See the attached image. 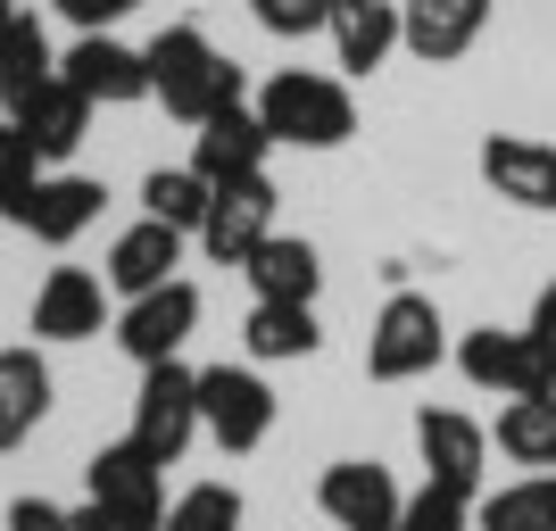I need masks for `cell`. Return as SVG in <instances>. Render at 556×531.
I'll list each match as a JSON object with an SVG mask.
<instances>
[{"mask_svg":"<svg viewBox=\"0 0 556 531\" xmlns=\"http://www.w3.org/2000/svg\"><path fill=\"white\" fill-rule=\"evenodd\" d=\"M17 125L34 134V150H42V159H75V150H84V134H92V100L75 92L67 75H50L42 92L17 109Z\"/></svg>","mask_w":556,"mask_h":531,"instance_id":"cell-23","label":"cell"},{"mask_svg":"<svg viewBox=\"0 0 556 531\" xmlns=\"http://www.w3.org/2000/svg\"><path fill=\"white\" fill-rule=\"evenodd\" d=\"M59 75H67L92 109H134V100H150V50L116 42V34H75Z\"/></svg>","mask_w":556,"mask_h":531,"instance_id":"cell-12","label":"cell"},{"mask_svg":"<svg viewBox=\"0 0 556 531\" xmlns=\"http://www.w3.org/2000/svg\"><path fill=\"white\" fill-rule=\"evenodd\" d=\"M50 75H59V50H50L42 17H34V9H17V17L0 25V109L17 116L25 100L50 84Z\"/></svg>","mask_w":556,"mask_h":531,"instance_id":"cell-22","label":"cell"},{"mask_svg":"<svg viewBox=\"0 0 556 531\" xmlns=\"http://www.w3.org/2000/svg\"><path fill=\"white\" fill-rule=\"evenodd\" d=\"M9 531H116L109 515L84 498V507H50V498H17L9 507Z\"/></svg>","mask_w":556,"mask_h":531,"instance_id":"cell-31","label":"cell"},{"mask_svg":"<svg viewBox=\"0 0 556 531\" xmlns=\"http://www.w3.org/2000/svg\"><path fill=\"white\" fill-rule=\"evenodd\" d=\"M332 59L349 75H374L399 50V0H332Z\"/></svg>","mask_w":556,"mask_h":531,"instance_id":"cell-21","label":"cell"},{"mask_svg":"<svg viewBox=\"0 0 556 531\" xmlns=\"http://www.w3.org/2000/svg\"><path fill=\"white\" fill-rule=\"evenodd\" d=\"M134 448H150L159 465H184V448L200 440V374L184 357L166 366H141V391H134Z\"/></svg>","mask_w":556,"mask_h":531,"instance_id":"cell-6","label":"cell"},{"mask_svg":"<svg viewBox=\"0 0 556 531\" xmlns=\"http://www.w3.org/2000/svg\"><path fill=\"white\" fill-rule=\"evenodd\" d=\"M441 357H448L441 307L424 300V291H391L382 316H374V332H366V374L374 382H416V374H432Z\"/></svg>","mask_w":556,"mask_h":531,"instance_id":"cell-5","label":"cell"},{"mask_svg":"<svg viewBox=\"0 0 556 531\" xmlns=\"http://www.w3.org/2000/svg\"><path fill=\"white\" fill-rule=\"evenodd\" d=\"M50 416V366L34 349H0V448H17Z\"/></svg>","mask_w":556,"mask_h":531,"instance_id":"cell-24","label":"cell"},{"mask_svg":"<svg viewBox=\"0 0 556 531\" xmlns=\"http://www.w3.org/2000/svg\"><path fill=\"white\" fill-rule=\"evenodd\" d=\"M84 498L109 515L116 531H166V465L134 440H109L92 465H84Z\"/></svg>","mask_w":556,"mask_h":531,"instance_id":"cell-4","label":"cell"},{"mask_svg":"<svg viewBox=\"0 0 556 531\" xmlns=\"http://www.w3.org/2000/svg\"><path fill=\"white\" fill-rule=\"evenodd\" d=\"M266 150H275V134H266L257 100H232V109H216L208 125H200L191 166H200L208 184H232V175H257V166H266Z\"/></svg>","mask_w":556,"mask_h":531,"instance_id":"cell-16","label":"cell"},{"mask_svg":"<svg viewBox=\"0 0 556 531\" xmlns=\"http://www.w3.org/2000/svg\"><path fill=\"white\" fill-rule=\"evenodd\" d=\"M316 507L332 515V531H399V507H407V490L391 482V465H374V457H341V465H325V482H316Z\"/></svg>","mask_w":556,"mask_h":531,"instance_id":"cell-11","label":"cell"},{"mask_svg":"<svg viewBox=\"0 0 556 531\" xmlns=\"http://www.w3.org/2000/svg\"><path fill=\"white\" fill-rule=\"evenodd\" d=\"M473 531H556V473H523L473 498Z\"/></svg>","mask_w":556,"mask_h":531,"instance_id":"cell-25","label":"cell"},{"mask_svg":"<svg viewBox=\"0 0 556 531\" xmlns=\"http://www.w3.org/2000/svg\"><path fill=\"white\" fill-rule=\"evenodd\" d=\"M257 25L275 34V42H307V34H325L332 25V0H250Z\"/></svg>","mask_w":556,"mask_h":531,"instance_id":"cell-32","label":"cell"},{"mask_svg":"<svg viewBox=\"0 0 556 531\" xmlns=\"http://www.w3.org/2000/svg\"><path fill=\"white\" fill-rule=\"evenodd\" d=\"M34 184H42V150L17 116H0V216H17L34 200Z\"/></svg>","mask_w":556,"mask_h":531,"instance_id":"cell-28","label":"cell"},{"mask_svg":"<svg viewBox=\"0 0 556 531\" xmlns=\"http://www.w3.org/2000/svg\"><path fill=\"white\" fill-rule=\"evenodd\" d=\"M482 184L523 216H556V141L540 134H490L482 141Z\"/></svg>","mask_w":556,"mask_h":531,"instance_id":"cell-13","label":"cell"},{"mask_svg":"<svg viewBox=\"0 0 556 531\" xmlns=\"http://www.w3.org/2000/svg\"><path fill=\"white\" fill-rule=\"evenodd\" d=\"M241 349L257 366H291V357H316L325 349V324H316V300H257L250 324H241Z\"/></svg>","mask_w":556,"mask_h":531,"instance_id":"cell-20","label":"cell"},{"mask_svg":"<svg viewBox=\"0 0 556 531\" xmlns=\"http://www.w3.org/2000/svg\"><path fill=\"white\" fill-rule=\"evenodd\" d=\"M9 9H17V0H9Z\"/></svg>","mask_w":556,"mask_h":531,"instance_id":"cell-36","label":"cell"},{"mask_svg":"<svg viewBox=\"0 0 556 531\" xmlns=\"http://www.w3.org/2000/svg\"><path fill=\"white\" fill-rule=\"evenodd\" d=\"M166 531H241V490L232 482H191L175 507H166Z\"/></svg>","mask_w":556,"mask_h":531,"instance_id":"cell-29","label":"cell"},{"mask_svg":"<svg viewBox=\"0 0 556 531\" xmlns=\"http://www.w3.org/2000/svg\"><path fill=\"white\" fill-rule=\"evenodd\" d=\"M490 0H399V50H416L424 67H448L482 42Z\"/></svg>","mask_w":556,"mask_h":531,"instance_id":"cell-14","label":"cell"},{"mask_svg":"<svg viewBox=\"0 0 556 531\" xmlns=\"http://www.w3.org/2000/svg\"><path fill=\"white\" fill-rule=\"evenodd\" d=\"M100 208H109V191H100L92 175H42V184H34V200H25L9 225H25L34 241H50V250H67L75 232L100 225Z\"/></svg>","mask_w":556,"mask_h":531,"instance_id":"cell-17","label":"cell"},{"mask_svg":"<svg viewBox=\"0 0 556 531\" xmlns=\"http://www.w3.org/2000/svg\"><path fill=\"white\" fill-rule=\"evenodd\" d=\"M399 531H473V498H457V490L424 482L407 507H399Z\"/></svg>","mask_w":556,"mask_h":531,"instance_id":"cell-30","label":"cell"},{"mask_svg":"<svg viewBox=\"0 0 556 531\" xmlns=\"http://www.w3.org/2000/svg\"><path fill=\"white\" fill-rule=\"evenodd\" d=\"M50 9H59V17H67L75 34H109L116 17H134L141 0H50Z\"/></svg>","mask_w":556,"mask_h":531,"instance_id":"cell-33","label":"cell"},{"mask_svg":"<svg viewBox=\"0 0 556 531\" xmlns=\"http://www.w3.org/2000/svg\"><path fill=\"white\" fill-rule=\"evenodd\" d=\"M200 432L225 457H250L257 440L275 432V391L250 366H200Z\"/></svg>","mask_w":556,"mask_h":531,"instance_id":"cell-7","label":"cell"},{"mask_svg":"<svg viewBox=\"0 0 556 531\" xmlns=\"http://www.w3.org/2000/svg\"><path fill=\"white\" fill-rule=\"evenodd\" d=\"M275 208H282V191L266 184V166H257V175L216 184V191H208V216H200V250H208L216 266H241V257L275 232Z\"/></svg>","mask_w":556,"mask_h":531,"instance_id":"cell-8","label":"cell"},{"mask_svg":"<svg viewBox=\"0 0 556 531\" xmlns=\"http://www.w3.org/2000/svg\"><path fill=\"white\" fill-rule=\"evenodd\" d=\"M257 116H266L275 150H341V141L357 134V100H349V84L307 75V67H282L275 84L257 92Z\"/></svg>","mask_w":556,"mask_h":531,"instance_id":"cell-2","label":"cell"},{"mask_svg":"<svg viewBox=\"0 0 556 531\" xmlns=\"http://www.w3.org/2000/svg\"><path fill=\"white\" fill-rule=\"evenodd\" d=\"M490 440H498V457L532 465V473H556V399H507Z\"/></svg>","mask_w":556,"mask_h":531,"instance_id":"cell-26","label":"cell"},{"mask_svg":"<svg viewBox=\"0 0 556 531\" xmlns=\"http://www.w3.org/2000/svg\"><path fill=\"white\" fill-rule=\"evenodd\" d=\"M532 324H540V332H548V341H556V282H548V291H540V307H532Z\"/></svg>","mask_w":556,"mask_h":531,"instance_id":"cell-34","label":"cell"},{"mask_svg":"<svg viewBox=\"0 0 556 531\" xmlns=\"http://www.w3.org/2000/svg\"><path fill=\"white\" fill-rule=\"evenodd\" d=\"M416 448H424V482L457 490V498H482L490 482V432L457 407H424L416 416Z\"/></svg>","mask_w":556,"mask_h":531,"instance_id":"cell-10","label":"cell"},{"mask_svg":"<svg viewBox=\"0 0 556 531\" xmlns=\"http://www.w3.org/2000/svg\"><path fill=\"white\" fill-rule=\"evenodd\" d=\"M9 17H17V9H9V0H0V25H9Z\"/></svg>","mask_w":556,"mask_h":531,"instance_id":"cell-35","label":"cell"},{"mask_svg":"<svg viewBox=\"0 0 556 531\" xmlns=\"http://www.w3.org/2000/svg\"><path fill=\"white\" fill-rule=\"evenodd\" d=\"M208 191L216 184L200 166H150V175H141V216H159V225H175V232H200Z\"/></svg>","mask_w":556,"mask_h":531,"instance_id":"cell-27","label":"cell"},{"mask_svg":"<svg viewBox=\"0 0 556 531\" xmlns=\"http://www.w3.org/2000/svg\"><path fill=\"white\" fill-rule=\"evenodd\" d=\"M150 100H166V116H184V125H208L216 109L250 100V75L232 67L200 25H166L150 42Z\"/></svg>","mask_w":556,"mask_h":531,"instance_id":"cell-1","label":"cell"},{"mask_svg":"<svg viewBox=\"0 0 556 531\" xmlns=\"http://www.w3.org/2000/svg\"><path fill=\"white\" fill-rule=\"evenodd\" d=\"M109 324V282L84 275V266H50L42 291H34V332L42 341H92Z\"/></svg>","mask_w":556,"mask_h":531,"instance_id":"cell-18","label":"cell"},{"mask_svg":"<svg viewBox=\"0 0 556 531\" xmlns=\"http://www.w3.org/2000/svg\"><path fill=\"white\" fill-rule=\"evenodd\" d=\"M191 332H200V291H191L184 275L159 282V291H141V300H125V316H116V349H125L134 366H166V357H184Z\"/></svg>","mask_w":556,"mask_h":531,"instance_id":"cell-9","label":"cell"},{"mask_svg":"<svg viewBox=\"0 0 556 531\" xmlns=\"http://www.w3.org/2000/svg\"><path fill=\"white\" fill-rule=\"evenodd\" d=\"M184 241H191V232L159 225V216H141V225L116 232V250H109V266H100V282H109L116 300H141V291L175 282V266H184Z\"/></svg>","mask_w":556,"mask_h":531,"instance_id":"cell-15","label":"cell"},{"mask_svg":"<svg viewBox=\"0 0 556 531\" xmlns=\"http://www.w3.org/2000/svg\"><path fill=\"white\" fill-rule=\"evenodd\" d=\"M457 374L473 391H498V399H556V341L540 324L507 332V324H482L457 341Z\"/></svg>","mask_w":556,"mask_h":531,"instance_id":"cell-3","label":"cell"},{"mask_svg":"<svg viewBox=\"0 0 556 531\" xmlns=\"http://www.w3.org/2000/svg\"><path fill=\"white\" fill-rule=\"evenodd\" d=\"M241 275H250L257 300H316V291H325V257H316V241H300V232H266V241L241 257Z\"/></svg>","mask_w":556,"mask_h":531,"instance_id":"cell-19","label":"cell"}]
</instances>
